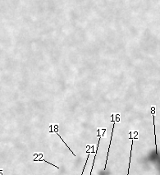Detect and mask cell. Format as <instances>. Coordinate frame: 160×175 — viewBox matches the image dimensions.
Instances as JSON below:
<instances>
[{
  "label": "cell",
  "mask_w": 160,
  "mask_h": 175,
  "mask_svg": "<svg viewBox=\"0 0 160 175\" xmlns=\"http://www.w3.org/2000/svg\"><path fill=\"white\" fill-rule=\"evenodd\" d=\"M54 127H55V128H54V130H53V131H50V133H56V134H57V135H58V136H59V138H60V139H61V140H62V141H63V142H64V144H65V145H66V146H67V147H68V149H69V150H70L71 152H72V155H74V156H76V155H75V154H74V152H73V151H72V150H71V148H70V147H69V146H68V145H67V144H66V142H64V140H63V138H62V137H61V136H60V135H59V133H58V130H59V129H58V130H57V127H59V126H57V125H54Z\"/></svg>",
  "instance_id": "obj_1"
}]
</instances>
